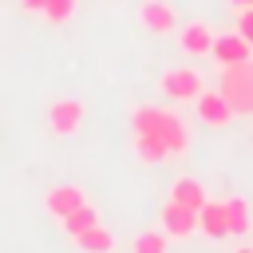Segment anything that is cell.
<instances>
[{"mask_svg": "<svg viewBox=\"0 0 253 253\" xmlns=\"http://www.w3.org/2000/svg\"><path fill=\"white\" fill-rule=\"evenodd\" d=\"M237 36L253 43V8H241V16H237Z\"/></svg>", "mask_w": 253, "mask_h": 253, "instance_id": "obj_19", "label": "cell"}, {"mask_svg": "<svg viewBox=\"0 0 253 253\" xmlns=\"http://www.w3.org/2000/svg\"><path fill=\"white\" fill-rule=\"evenodd\" d=\"M154 138H162V146L170 150V158H182L186 150H190V130H186V123L174 115V111H158V130H154Z\"/></svg>", "mask_w": 253, "mask_h": 253, "instance_id": "obj_5", "label": "cell"}, {"mask_svg": "<svg viewBox=\"0 0 253 253\" xmlns=\"http://www.w3.org/2000/svg\"><path fill=\"white\" fill-rule=\"evenodd\" d=\"M130 253H170V237L162 229H142L130 241Z\"/></svg>", "mask_w": 253, "mask_h": 253, "instance_id": "obj_17", "label": "cell"}, {"mask_svg": "<svg viewBox=\"0 0 253 253\" xmlns=\"http://www.w3.org/2000/svg\"><path fill=\"white\" fill-rule=\"evenodd\" d=\"M95 221H99V210H95L91 202H83V206H79V210H71V213H67V217L59 221V225H63V233H67V237H75V233L91 229Z\"/></svg>", "mask_w": 253, "mask_h": 253, "instance_id": "obj_16", "label": "cell"}, {"mask_svg": "<svg viewBox=\"0 0 253 253\" xmlns=\"http://www.w3.org/2000/svg\"><path fill=\"white\" fill-rule=\"evenodd\" d=\"M174 36H178L182 55H210V47H213V28L206 20H190V24L174 28Z\"/></svg>", "mask_w": 253, "mask_h": 253, "instance_id": "obj_7", "label": "cell"}, {"mask_svg": "<svg viewBox=\"0 0 253 253\" xmlns=\"http://www.w3.org/2000/svg\"><path fill=\"white\" fill-rule=\"evenodd\" d=\"M194 111H198V119H202L206 126H213V130H221V126L233 123V107H229V99H225L217 87H202V95L194 99Z\"/></svg>", "mask_w": 253, "mask_h": 253, "instance_id": "obj_3", "label": "cell"}, {"mask_svg": "<svg viewBox=\"0 0 253 253\" xmlns=\"http://www.w3.org/2000/svg\"><path fill=\"white\" fill-rule=\"evenodd\" d=\"M87 202V194H83V186H71V182H59V186H51L47 194H43V210L55 217V221H63L71 210H79Z\"/></svg>", "mask_w": 253, "mask_h": 253, "instance_id": "obj_6", "label": "cell"}, {"mask_svg": "<svg viewBox=\"0 0 253 253\" xmlns=\"http://www.w3.org/2000/svg\"><path fill=\"white\" fill-rule=\"evenodd\" d=\"M71 241H75V249H79V253H115V233H111L103 221H95L91 229L75 233Z\"/></svg>", "mask_w": 253, "mask_h": 253, "instance_id": "obj_12", "label": "cell"}, {"mask_svg": "<svg viewBox=\"0 0 253 253\" xmlns=\"http://www.w3.org/2000/svg\"><path fill=\"white\" fill-rule=\"evenodd\" d=\"M138 24L146 32H154V36H170L178 28V16H174V8L166 0H142L138 4Z\"/></svg>", "mask_w": 253, "mask_h": 253, "instance_id": "obj_9", "label": "cell"}, {"mask_svg": "<svg viewBox=\"0 0 253 253\" xmlns=\"http://www.w3.org/2000/svg\"><path fill=\"white\" fill-rule=\"evenodd\" d=\"M225 206V221H229V233H249L253 229V210H249V202L241 198V194H233V198H225L221 202Z\"/></svg>", "mask_w": 253, "mask_h": 253, "instance_id": "obj_14", "label": "cell"}, {"mask_svg": "<svg viewBox=\"0 0 253 253\" xmlns=\"http://www.w3.org/2000/svg\"><path fill=\"white\" fill-rule=\"evenodd\" d=\"M75 8H79V0H47V4H43V16H47L51 24H67V20L75 16Z\"/></svg>", "mask_w": 253, "mask_h": 253, "instance_id": "obj_18", "label": "cell"}, {"mask_svg": "<svg viewBox=\"0 0 253 253\" xmlns=\"http://www.w3.org/2000/svg\"><path fill=\"white\" fill-rule=\"evenodd\" d=\"M202 75L194 71V67H170V71H162V79H158V91L166 95V99H174V103H194L198 95H202Z\"/></svg>", "mask_w": 253, "mask_h": 253, "instance_id": "obj_2", "label": "cell"}, {"mask_svg": "<svg viewBox=\"0 0 253 253\" xmlns=\"http://www.w3.org/2000/svg\"><path fill=\"white\" fill-rule=\"evenodd\" d=\"M158 221H162V233H166V237H174V241H182V237L198 233V213H194V210H186V206H178V202H166V206H162V213H158Z\"/></svg>", "mask_w": 253, "mask_h": 253, "instance_id": "obj_8", "label": "cell"}, {"mask_svg": "<svg viewBox=\"0 0 253 253\" xmlns=\"http://www.w3.org/2000/svg\"><path fill=\"white\" fill-rule=\"evenodd\" d=\"M134 158L146 162V166H158V162L170 158V150H166L162 138H154V134H134Z\"/></svg>", "mask_w": 253, "mask_h": 253, "instance_id": "obj_15", "label": "cell"}, {"mask_svg": "<svg viewBox=\"0 0 253 253\" xmlns=\"http://www.w3.org/2000/svg\"><path fill=\"white\" fill-rule=\"evenodd\" d=\"M229 253H253V245H237V249H229Z\"/></svg>", "mask_w": 253, "mask_h": 253, "instance_id": "obj_21", "label": "cell"}, {"mask_svg": "<svg viewBox=\"0 0 253 253\" xmlns=\"http://www.w3.org/2000/svg\"><path fill=\"white\" fill-rule=\"evenodd\" d=\"M198 233H206L210 241H225L229 237V221H225V206L206 198V206L198 210Z\"/></svg>", "mask_w": 253, "mask_h": 253, "instance_id": "obj_11", "label": "cell"}, {"mask_svg": "<svg viewBox=\"0 0 253 253\" xmlns=\"http://www.w3.org/2000/svg\"><path fill=\"white\" fill-rule=\"evenodd\" d=\"M229 4H237V8H253V0H229Z\"/></svg>", "mask_w": 253, "mask_h": 253, "instance_id": "obj_22", "label": "cell"}, {"mask_svg": "<svg viewBox=\"0 0 253 253\" xmlns=\"http://www.w3.org/2000/svg\"><path fill=\"white\" fill-rule=\"evenodd\" d=\"M170 202H178V206H186V210L198 213L206 206V186L198 178H174L170 182Z\"/></svg>", "mask_w": 253, "mask_h": 253, "instance_id": "obj_13", "label": "cell"}, {"mask_svg": "<svg viewBox=\"0 0 253 253\" xmlns=\"http://www.w3.org/2000/svg\"><path fill=\"white\" fill-rule=\"evenodd\" d=\"M217 91L229 99L233 115H253V55L241 59V63H225L221 67V79H217Z\"/></svg>", "mask_w": 253, "mask_h": 253, "instance_id": "obj_1", "label": "cell"}, {"mask_svg": "<svg viewBox=\"0 0 253 253\" xmlns=\"http://www.w3.org/2000/svg\"><path fill=\"white\" fill-rule=\"evenodd\" d=\"M83 103L79 99H55L51 107H47V126H51V134H59V138H71V134H79V126H83Z\"/></svg>", "mask_w": 253, "mask_h": 253, "instance_id": "obj_4", "label": "cell"}, {"mask_svg": "<svg viewBox=\"0 0 253 253\" xmlns=\"http://www.w3.org/2000/svg\"><path fill=\"white\" fill-rule=\"evenodd\" d=\"M43 4H47V0H20L24 12H43Z\"/></svg>", "mask_w": 253, "mask_h": 253, "instance_id": "obj_20", "label": "cell"}, {"mask_svg": "<svg viewBox=\"0 0 253 253\" xmlns=\"http://www.w3.org/2000/svg\"><path fill=\"white\" fill-rule=\"evenodd\" d=\"M210 55H213L221 67H225V63H241V59H249V55H253V43H249V40H241L237 32H225V36H213Z\"/></svg>", "mask_w": 253, "mask_h": 253, "instance_id": "obj_10", "label": "cell"}]
</instances>
